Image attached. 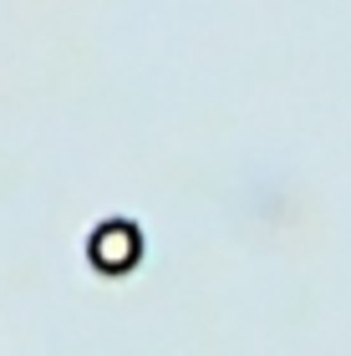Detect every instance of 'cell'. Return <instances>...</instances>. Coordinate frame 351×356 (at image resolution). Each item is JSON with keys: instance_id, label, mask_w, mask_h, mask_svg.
Here are the masks:
<instances>
[{"instance_id": "cell-1", "label": "cell", "mask_w": 351, "mask_h": 356, "mask_svg": "<svg viewBox=\"0 0 351 356\" xmlns=\"http://www.w3.org/2000/svg\"><path fill=\"white\" fill-rule=\"evenodd\" d=\"M87 260L102 275H127L142 260V229L133 219H102L97 229L87 234Z\"/></svg>"}]
</instances>
